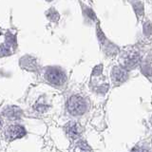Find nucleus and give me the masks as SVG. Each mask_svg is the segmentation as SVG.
<instances>
[{
	"label": "nucleus",
	"mask_w": 152,
	"mask_h": 152,
	"mask_svg": "<svg viewBox=\"0 0 152 152\" xmlns=\"http://www.w3.org/2000/svg\"><path fill=\"white\" fill-rule=\"evenodd\" d=\"M132 152H149V150L146 148L145 146H136L133 148Z\"/></svg>",
	"instance_id": "nucleus-9"
},
{
	"label": "nucleus",
	"mask_w": 152,
	"mask_h": 152,
	"mask_svg": "<svg viewBox=\"0 0 152 152\" xmlns=\"http://www.w3.org/2000/svg\"><path fill=\"white\" fill-rule=\"evenodd\" d=\"M22 110L19 107L15 106H12V107H8L5 110L3 111L2 115L7 118L8 120H18L19 118L22 116Z\"/></svg>",
	"instance_id": "nucleus-6"
},
{
	"label": "nucleus",
	"mask_w": 152,
	"mask_h": 152,
	"mask_svg": "<svg viewBox=\"0 0 152 152\" xmlns=\"http://www.w3.org/2000/svg\"><path fill=\"white\" fill-rule=\"evenodd\" d=\"M65 133L70 140H76L81 136L83 132V128L78 123L76 122H69L64 127Z\"/></svg>",
	"instance_id": "nucleus-5"
},
{
	"label": "nucleus",
	"mask_w": 152,
	"mask_h": 152,
	"mask_svg": "<svg viewBox=\"0 0 152 152\" xmlns=\"http://www.w3.org/2000/svg\"><path fill=\"white\" fill-rule=\"evenodd\" d=\"M88 102L81 95H72L66 102V109L73 116H80L88 110Z\"/></svg>",
	"instance_id": "nucleus-1"
},
{
	"label": "nucleus",
	"mask_w": 152,
	"mask_h": 152,
	"mask_svg": "<svg viewBox=\"0 0 152 152\" xmlns=\"http://www.w3.org/2000/svg\"><path fill=\"white\" fill-rule=\"evenodd\" d=\"M26 135V129L22 126L12 125L10 126L5 130V137L8 141H14Z\"/></svg>",
	"instance_id": "nucleus-4"
},
{
	"label": "nucleus",
	"mask_w": 152,
	"mask_h": 152,
	"mask_svg": "<svg viewBox=\"0 0 152 152\" xmlns=\"http://www.w3.org/2000/svg\"><path fill=\"white\" fill-rule=\"evenodd\" d=\"M140 60H141L140 54L138 53L137 50H126L121 55V63L124 68H126L127 69H134L140 63Z\"/></svg>",
	"instance_id": "nucleus-3"
},
{
	"label": "nucleus",
	"mask_w": 152,
	"mask_h": 152,
	"mask_svg": "<svg viewBox=\"0 0 152 152\" xmlns=\"http://www.w3.org/2000/svg\"><path fill=\"white\" fill-rule=\"evenodd\" d=\"M111 78L113 82L115 83H123L127 79V72L125 69L121 68V66H115L112 69Z\"/></svg>",
	"instance_id": "nucleus-7"
},
{
	"label": "nucleus",
	"mask_w": 152,
	"mask_h": 152,
	"mask_svg": "<svg viewBox=\"0 0 152 152\" xmlns=\"http://www.w3.org/2000/svg\"><path fill=\"white\" fill-rule=\"evenodd\" d=\"M70 152H91V149L86 142L79 141L72 146Z\"/></svg>",
	"instance_id": "nucleus-8"
},
{
	"label": "nucleus",
	"mask_w": 152,
	"mask_h": 152,
	"mask_svg": "<svg viewBox=\"0 0 152 152\" xmlns=\"http://www.w3.org/2000/svg\"><path fill=\"white\" fill-rule=\"evenodd\" d=\"M44 77L48 83L56 87L63 86L66 81V75L65 71L57 66H49L44 72Z\"/></svg>",
	"instance_id": "nucleus-2"
},
{
	"label": "nucleus",
	"mask_w": 152,
	"mask_h": 152,
	"mask_svg": "<svg viewBox=\"0 0 152 152\" xmlns=\"http://www.w3.org/2000/svg\"><path fill=\"white\" fill-rule=\"evenodd\" d=\"M0 127H1V123H0Z\"/></svg>",
	"instance_id": "nucleus-10"
}]
</instances>
